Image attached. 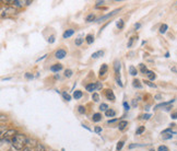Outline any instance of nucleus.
<instances>
[{
	"instance_id": "f257e3e1",
	"label": "nucleus",
	"mask_w": 177,
	"mask_h": 151,
	"mask_svg": "<svg viewBox=\"0 0 177 151\" xmlns=\"http://www.w3.org/2000/svg\"><path fill=\"white\" fill-rule=\"evenodd\" d=\"M28 138L23 134H17L12 139H11V145L15 148L17 150H23L24 146L28 145Z\"/></svg>"
},
{
	"instance_id": "f03ea898",
	"label": "nucleus",
	"mask_w": 177,
	"mask_h": 151,
	"mask_svg": "<svg viewBox=\"0 0 177 151\" xmlns=\"http://www.w3.org/2000/svg\"><path fill=\"white\" fill-rule=\"evenodd\" d=\"M103 88L101 82H95V83H88L85 86V89L88 92H93V91H96V90H101Z\"/></svg>"
},
{
	"instance_id": "7ed1b4c3",
	"label": "nucleus",
	"mask_w": 177,
	"mask_h": 151,
	"mask_svg": "<svg viewBox=\"0 0 177 151\" xmlns=\"http://www.w3.org/2000/svg\"><path fill=\"white\" fill-rule=\"evenodd\" d=\"M120 10H121V9H116V10H114V11H113V12L107 13V14L103 15V17H101V18H99V19H97V21H96V22H103V21H105V20H107V19H109V18H112L113 15L117 14V13H118Z\"/></svg>"
},
{
	"instance_id": "20e7f679",
	"label": "nucleus",
	"mask_w": 177,
	"mask_h": 151,
	"mask_svg": "<svg viewBox=\"0 0 177 151\" xmlns=\"http://www.w3.org/2000/svg\"><path fill=\"white\" fill-rule=\"evenodd\" d=\"M66 56H67V52H66L65 49H58L55 53V57H56L57 59H63Z\"/></svg>"
},
{
	"instance_id": "39448f33",
	"label": "nucleus",
	"mask_w": 177,
	"mask_h": 151,
	"mask_svg": "<svg viewBox=\"0 0 177 151\" xmlns=\"http://www.w3.org/2000/svg\"><path fill=\"white\" fill-rule=\"evenodd\" d=\"M105 95H106V97H107V100H109V101L114 102L115 100H116V96H115L114 92H113L110 89H107V90L105 91Z\"/></svg>"
},
{
	"instance_id": "423d86ee",
	"label": "nucleus",
	"mask_w": 177,
	"mask_h": 151,
	"mask_svg": "<svg viewBox=\"0 0 177 151\" xmlns=\"http://www.w3.org/2000/svg\"><path fill=\"white\" fill-rule=\"evenodd\" d=\"M15 133H17V132H15L14 129H9L8 132L4 133L3 136H1V138H6V139H8L9 137H12V138H13V137L15 136Z\"/></svg>"
},
{
	"instance_id": "0eeeda50",
	"label": "nucleus",
	"mask_w": 177,
	"mask_h": 151,
	"mask_svg": "<svg viewBox=\"0 0 177 151\" xmlns=\"http://www.w3.org/2000/svg\"><path fill=\"white\" fill-rule=\"evenodd\" d=\"M120 69H121V64H120V61L119 60H115L114 61V70H115V72H116V75L118 76L119 75V72H120Z\"/></svg>"
},
{
	"instance_id": "6e6552de",
	"label": "nucleus",
	"mask_w": 177,
	"mask_h": 151,
	"mask_svg": "<svg viewBox=\"0 0 177 151\" xmlns=\"http://www.w3.org/2000/svg\"><path fill=\"white\" fill-rule=\"evenodd\" d=\"M63 69V65L61 64H55L50 67V71L52 72H59L60 70Z\"/></svg>"
},
{
	"instance_id": "1a4fd4ad",
	"label": "nucleus",
	"mask_w": 177,
	"mask_h": 151,
	"mask_svg": "<svg viewBox=\"0 0 177 151\" xmlns=\"http://www.w3.org/2000/svg\"><path fill=\"white\" fill-rule=\"evenodd\" d=\"M174 102H175V100H171V101H167V102H162V103H160V104H158V105L154 106V110H158V108H160V107H163V106L169 105V104L174 103Z\"/></svg>"
},
{
	"instance_id": "9d476101",
	"label": "nucleus",
	"mask_w": 177,
	"mask_h": 151,
	"mask_svg": "<svg viewBox=\"0 0 177 151\" xmlns=\"http://www.w3.org/2000/svg\"><path fill=\"white\" fill-rule=\"evenodd\" d=\"M74 34V30L73 29H69V30H66L65 33H63V39H69L70 36H72V35Z\"/></svg>"
},
{
	"instance_id": "9b49d317",
	"label": "nucleus",
	"mask_w": 177,
	"mask_h": 151,
	"mask_svg": "<svg viewBox=\"0 0 177 151\" xmlns=\"http://www.w3.org/2000/svg\"><path fill=\"white\" fill-rule=\"evenodd\" d=\"M92 119H93V122H95V123L101 122L102 121V114H99V113H95V114H93Z\"/></svg>"
},
{
	"instance_id": "f8f14e48",
	"label": "nucleus",
	"mask_w": 177,
	"mask_h": 151,
	"mask_svg": "<svg viewBox=\"0 0 177 151\" xmlns=\"http://www.w3.org/2000/svg\"><path fill=\"white\" fill-rule=\"evenodd\" d=\"M127 126H128V122L127 121H121V122H119V124H118V129L119 130H124L126 127H127Z\"/></svg>"
},
{
	"instance_id": "ddd939ff",
	"label": "nucleus",
	"mask_w": 177,
	"mask_h": 151,
	"mask_svg": "<svg viewBox=\"0 0 177 151\" xmlns=\"http://www.w3.org/2000/svg\"><path fill=\"white\" fill-rule=\"evenodd\" d=\"M82 95H83L82 91L77 90V91H74V92H73V99L74 100H79V99H81V97H82Z\"/></svg>"
},
{
	"instance_id": "4468645a",
	"label": "nucleus",
	"mask_w": 177,
	"mask_h": 151,
	"mask_svg": "<svg viewBox=\"0 0 177 151\" xmlns=\"http://www.w3.org/2000/svg\"><path fill=\"white\" fill-rule=\"evenodd\" d=\"M107 69H108V67H107V65L106 64H104V65H102V67H101V69H99V76H104L107 72Z\"/></svg>"
},
{
	"instance_id": "2eb2a0df",
	"label": "nucleus",
	"mask_w": 177,
	"mask_h": 151,
	"mask_svg": "<svg viewBox=\"0 0 177 151\" xmlns=\"http://www.w3.org/2000/svg\"><path fill=\"white\" fill-rule=\"evenodd\" d=\"M145 75L148 76V78H149L150 81H152V80H155V78H156V75L154 74L153 71H151V70H148Z\"/></svg>"
},
{
	"instance_id": "dca6fc26",
	"label": "nucleus",
	"mask_w": 177,
	"mask_h": 151,
	"mask_svg": "<svg viewBox=\"0 0 177 151\" xmlns=\"http://www.w3.org/2000/svg\"><path fill=\"white\" fill-rule=\"evenodd\" d=\"M103 55H104V50H99V52L93 53V54H92V58L93 59H97L99 57L103 56Z\"/></svg>"
},
{
	"instance_id": "f3484780",
	"label": "nucleus",
	"mask_w": 177,
	"mask_h": 151,
	"mask_svg": "<svg viewBox=\"0 0 177 151\" xmlns=\"http://www.w3.org/2000/svg\"><path fill=\"white\" fill-rule=\"evenodd\" d=\"M105 115L106 117H114L116 116V112H115L114 110H112V108H109V110H107L105 112Z\"/></svg>"
},
{
	"instance_id": "a211bd4d",
	"label": "nucleus",
	"mask_w": 177,
	"mask_h": 151,
	"mask_svg": "<svg viewBox=\"0 0 177 151\" xmlns=\"http://www.w3.org/2000/svg\"><path fill=\"white\" fill-rule=\"evenodd\" d=\"M85 41H87V43L88 44V45H91V44L94 42V36H93L92 34H88L87 37H85Z\"/></svg>"
},
{
	"instance_id": "6ab92c4d",
	"label": "nucleus",
	"mask_w": 177,
	"mask_h": 151,
	"mask_svg": "<svg viewBox=\"0 0 177 151\" xmlns=\"http://www.w3.org/2000/svg\"><path fill=\"white\" fill-rule=\"evenodd\" d=\"M124 25H125V23H124V20H123V19L117 20V22H116V26L119 29V30H123V29H124Z\"/></svg>"
},
{
	"instance_id": "aec40b11",
	"label": "nucleus",
	"mask_w": 177,
	"mask_h": 151,
	"mask_svg": "<svg viewBox=\"0 0 177 151\" xmlns=\"http://www.w3.org/2000/svg\"><path fill=\"white\" fill-rule=\"evenodd\" d=\"M129 74L134 77V76L138 75V70H137V68L134 67V66H130L129 67Z\"/></svg>"
},
{
	"instance_id": "412c9836",
	"label": "nucleus",
	"mask_w": 177,
	"mask_h": 151,
	"mask_svg": "<svg viewBox=\"0 0 177 151\" xmlns=\"http://www.w3.org/2000/svg\"><path fill=\"white\" fill-rule=\"evenodd\" d=\"M11 13V14H13V13H15V9L14 8H10V7H7L4 10H2V13Z\"/></svg>"
},
{
	"instance_id": "4be33fe9",
	"label": "nucleus",
	"mask_w": 177,
	"mask_h": 151,
	"mask_svg": "<svg viewBox=\"0 0 177 151\" xmlns=\"http://www.w3.org/2000/svg\"><path fill=\"white\" fill-rule=\"evenodd\" d=\"M132 86H134V88H138V89L142 88V84L140 83V81H139L138 79H134V81H132Z\"/></svg>"
},
{
	"instance_id": "5701e85b",
	"label": "nucleus",
	"mask_w": 177,
	"mask_h": 151,
	"mask_svg": "<svg viewBox=\"0 0 177 151\" xmlns=\"http://www.w3.org/2000/svg\"><path fill=\"white\" fill-rule=\"evenodd\" d=\"M167 29H169V25H167V24H162L161 28H160V33L161 34H165L166 31H167Z\"/></svg>"
},
{
	"instance_id": "b1692460",
	"label": "nucleus",
	"mask_w": 177,
	"mask_h": 151,
	"mask_svg": "<svg viewBox=\"0 0 177 151\" xmlns=\"http://www.w3.org/2000/svg\"><path fill=\"white\" fill-rule=\"evenodd\" d=\"M95 20V15L93 14V13H90V14L87 15V18H85V21L87 22H92Z\"/></svg>"
},
{
	"instance_id": "393cba45",
	"label": "nucleus",
	"mask_w": 177,
	"mask_h": 151,
	"mask_svg": "<svg viewBox=\"0 0 177 151\" xmlns=\"http://www.w3.org/2000/svg\"><path fill=\"white\" fill-rule=\"evenodd\" d=\"M107 110H109V108H108V105L106 103H102L99 105V111H102V112H106Z\"/></svg>"
},
{
	"instance_id": "a878e982",
	"label": "nucleus",
	"mask_w": 177,
	"mask_h": 151,
	"mask_svg": "<svg viewBox=\"0 0 177 151\" xmlns=\"http://www.w3.org/2000/svg\"><path fill=\"white\" fill-rule=\"evenodd\" d=\"M35 151H46L45 147H44L42 143H36V148H35Z\"/></svg>"
},
{
	"instance_id": "bb28decb",
	"label": "nucleus",
	"mask_w": 177,
	"mask_h": 151,
	"mask_svg": "<svg viewBox=\"0 0 177 151\" xmlns=\"http://www.w3.org/2000/svg\"><path fill=\"white\" fill-rule=\"evenodd\" d=\"M124 145H125V141L120 140V141H119L118 143H117V146H116V150H117V151H120L121 149H123Z\"/></svg>"
},
{
	"instance_id": "cd10ccee",
	"label": "nucleus",
	"mask_w": 177,
	"mask_h": 151,
	"mask_svg": "<svg viewBox=\"0 0 177 151\" xmlns=\"http://www.w3.org/2000/svg\"><path fill=\"white\" fill-rule=\"evenodd\" d=\"M25 1H20V0H14V2H13V6L18 7V8H21L22 6H23V3Z\"/></svg>"
},
{
	"instance_id": "c85d7f7f",
	"label": "nucleus",
	"mask_w": 177,
	"mask_h": 151,
	"mask_svg": "<svg viewBox=\"0 0 177 151\" xmlns=\"http://www.w3.org/2000/svg\"><path fill=\"white\" fill-rule=\"evenodd\" d=\"M72 75H73V71H72L71 69H66L65 70V77L70 78V77H72Z\"/></svg>"
},
{
	"instance_id": "c756f323",
	"label": "nucleus",
	"mask_w": 177,
	"mask_h": 151,
	"mask_svg": "<svg viewBox=\"0 0 177 151\" xmlns=\"http://www.w3.org/2000/svg\"><path fill=\"white\" fill-rule=\"evenodd\" d=\"M144 130H145L144 126H140V127H138V129L136 130V135H141Z\"/></svg>"
},
{
	"instance_id": "7c9ffc66",
	"label": "nucleus",
	"mask_w": 177,
	"mask_h": 151,
	"mask_svg": "<svg viewBox=\"0 0 177 151\" xmlns=\"http://www.w3.org/2000/svg\"><path fill=\"white\" fill-rule=\"evenodd\" d=\"M140 70H141V72H142V74H147V71H148L147 66L143 65V64H140Z\"/></svg>"
},
{
	"instance_id": "2f4dec72",
	"label": "nucleus",
	"mask_w": 177,
	"mask_h": 151,
	"mask_svg": "<svg viewBox=\"0 0 177 151\" xmlns=\"http://www.w3.org/2000/svg\"><path fill=\"white\" fill-rule=\"evenodd\" d=\"M63 99L66 100L67 102H69V101H71V96H70L69 94H68L67 92H63Z\"/></svg>"
},
{
	"instance_id": "473e14b6",
	"label": "nucleus",
	"mask_w": 177,
	"mask_h": 151,
	"mask_svg": "<svg viewBox=\"0 0 177 151\" xmlns=\"http://www.w3.org/2000/svg\"><path fill=\"white\" fill-rule=\"evenodd\" d=\"M143 82H144V83H145V84H147V86H151V88H154V89H155V88H156V84L152 83V82H151V81H150V80H144V81H143Z\"/></svg>"
},
{
	"instance_id": "72a5a7b5",
	"label": "nucleus",
	"mask_w": 177,
	"mask_h": 151,
	"mask_svg": "<svg viewBox=\"0 0 177 151\" xmlns=\"http://www.w3.org/2000/svg\"><path fill=\"white\" fill-rule=\"evenodd\" d=\"M163 139L164 140H169V139H172L173 138V134H163Z\"/></svg>"
},
{
	"instance_id": "f704fd0d",
	"label": "nucleus",
	"mask_w": 177,
	"mask_h": 151,
	"mask_svg": "<svg viewBox=\"0 0 177 151\" xmlns=\"http://www.w3.org/2000/svg\"><path fill=\"white\" fill-rule=\"evenodd\" d=\"M163 134H173V135H175V134H176V132L172 130L171 128H167V129L163 130V132H162V135H163Z\"/></svg>"
},
{
	"instance_id": "c9c22d12",
	"label": "nucleus",
	"mask_w": 177,
	"mask_h": 151,
	"mask_svg": "<svg viewBox=\"0 0 177 151\" xmlns=\"http://www.w3.org/2000/svg\"><path fill=\"white\" fill-rule=\"evenodd\" d=\"M92 100H93L94 102H99V95L97 94V93L94 92V93L92 94Z\"/></svg>"
},
{
	"instance_id": "e433bc0d",
	"label": "nucleus",
	"mask_w": 177,
	"mask_h": 151,
	"mask_svg": "<svg viewBox=\"0 0 177 151\" xmlns=\"http://www.w3.org/2000/svg\"><path fill=\"white\" fill-rule=\"evenodd\" d=\"M78 112L80 113V114H84V113H85V107L83 105H80L78 107Z\"/></svg>"
},
{
	"instance_id": "4c0bfd02",
	"label": "nucleus",
	"mask_w": 177,
	"mask_h": 151,
	"mask_svg": "<svg viewBox=\"0 0 177 151\" xmlns=\"http://www.w3.org/2000/svg\"><path fill=\"white\" fill-rule=\"evenodd\" d=\"M134 39H136V37H130V39H129V42H128V44H127V47H128V48H130V47H131V46H132V44H134Z\"/></svg>"
},
{
	"instance_id": "58836bf2",
	"label": "nucleus",
	"mask_w": 177,
	"mask_h": 151,
	"mask_svg": "<svg viewBox=\"0 0 177 151\" xmlns=\"http://www.w3.org/2000/svg\"><path fill=\"white\" fill-rule=\"evenodd\" d=\"M82 42H83V39H82V37H78V39H76V42H74V43H76V45L80 46L81 44H82Z\"/></svg>"
},
{
	"instance_id": "ea45409f",
	"label": "nucleus",
	"mask_w": 177,
	"mask_h": 151,
	"mask_svg": "<svg viewBox=\"0 0 177 151\" xmlns=\"http://www.w3.org/2000/svg\"><path fill=\"white\" fill-rule=\"evenodd\" d=\"M158 151H169V148H167L166 146L162 145V146H160V147L158 148Z\"/></svg>"
},
{
	"instance_id": "a19ab883",
	"label": "nucleus",
	"mask_w": 177,
	"mask_h": 151,
	"mask_svg": "<svg viewBox=\"0 0 177 151\" xmlns=\"http://www.w3.org/2000/svg\"><path fill=\"white\" fill-rule=\"evenodd\" d=\"M48 43L49 44L55 43V35H50V36L48 37Z\"/></svg>"
},
{
	"instance_id": "79ce46f5",
	"label": "nucleus",
	"mask_w": 177,
	"mask_h": 151,
	"mask_svg": "<svg viewBox=\"0 0 177 151\" xmlns=\"http://www.w3.org/2000/svg\"><path fill=\"white\" fill-rule=\"evenodd\" d=\"M142 146H144V145H139V143H132V145L129 146V149H134V148H136V147H142Z\"/></svg>"
},
{
	"instance_id": "37998d69",
	"label": "nucleus",
	"mask_w": 177,
	"mask_h": 151,
	"mask_svg": "<svg viewBox=\"0 0 177 151\" xmlns=\"http://www.w3.org/2000/svg\"><path fill=\"white\" fill-rule=\"evenodd\" d=\"M123 105H124V107H125V111H127V112H128V111H129L130 110V105H129V104H128L127 103V102H124V103H123Z\"/></svg>"
},
{
	"instance_id": "c03bdc74",
	"label": "nucleus",
	"mask_w": 177,
	"mask_h": 151,
	"mask_svg": "<svg viewBox=\"0 0 177 151\" xmlns=\"http://www.w3.org/2000/svg\"><path fill=\"white\" fill-rule=\"evenodd\" d=\"M94 132L96 133V134H101V133H102V127H99V126H96V127L94 128Z\"/></svg>"
},
{
	"instance_id": "a18cd8bd",
	"label": "nucleus",
	"mask_w": 177,
	"mask_h": 151,
	"mask_svg": "<svg viewBox=\"0 0 177 151\" xmlns=\"http://www.w3.org/2000/svg\"><path fill=\"white\" fill-rule=\"evenodd\" d=\"M25 78H26V79H33V78H34V76H33L32 74H30V72H26Z\"/></svg>"
},
{
	"instance_id": "49530a36",
	"label": "nucleus",
	"mask_w": 177,
	"mask_h": 151,
	"mask_svg": "<svg viewBox=\"0 0 177 151\" xmlns=\"http://www.w3.org/2000/svg\"><path fill=\"white\" fill-rule=\"evenodd\" d=\"M150 117H151V114H144L141 118L142 119H145V121H148V119H150Z\"/></svg>"
},
{
	"instance_id": "de8ad7c7",
	"label": "nucleus",
	"mask_w": 177,
	"mask_h": 151,
	"mask_svg": "<svg viewBox=\"0 0 177 151\" xmlns=\"http://www.w3.org/2000/svg\"><path fill=\"white\" fill-rule=\"evenodd\" d=\"M116 82H117V84H118V86H120V88H123V86H124V84H123V82L120 81V79H118V78H117V79H116Z\"/></svg>"
},
{
	"instance_id": "09e8293b",
	"label": "nucleus",
	"mask_w": 177,
	"mask_h": 151,
	"mask_svg": "<svg viewBox=\"0 0 177 151\" xmlns=\"http://www.w3.org/2000/svg\"><path fill=\"white\" fill-rule=\"evenodd\" d=\"M171 70H172L173 72H175V74H177V65L172 66V67H171Z\"/></svg>"
},
{
	"instance_id": "8fccbe9b",
	"label": "nucleus",
	"mask_w": 177,
	"mask_h": 151,
	"mask_svg": "<svg viewBox=\"0 0 177 151\" xmlns=\"http://www.w3.org/2000/svg\"><path fill=\"white\" fill-rule=\"evenodd\" d=\"M171 117H172V119H177V112H174V113H172Z\"/></svg>"
},
{
	"instance_id": "3c124183",
	"label": "nucleus",
	"mask_w": 177,
	"mask_h": 151,
	"mask_svg": "<svg viewBox=\"0 0 177 151\" xmlns=\"http://www.w3.org/2000/svg\"><path fill=\"white\" fill-rule=\"evenodd\" d=\"M118 121V118H113V119H109V121L107 122V124H113V123H115V122H117Z\"/></svg>"
},
{
	"instance_id": "603ef678",
	"label": "nucleus",
	"mask_w": 177,
	"mask_h": 151,
	"mask_svg": "<svg viewBox=\"0 0 177 151\" xmlns=\"http://www.w3.org/2000/svg\"><path fill=\"white\" fill-rule=\"evenodd\" d=\"M104 2H105V1H103V0H102V1H97L96 3H95V6H96V7H99V6H102V4H103Z\"/></svg>"
},
{
	"instance_id": "864d4df0",
	"label": "nucleus",
	"mask_w": 177,
	"mask_h": 151,
	"mask_svg": "<svg viewBox=\"0 0 177 151\" xmlns=\"http://www.w3.org/2000/svg\"><path fill=\"white\" fill-rule=\"evenodd\" d=\"M0 119H1V124H3L4 119H6V121H7V116H4V115L2 114V115H1V118H0Z\"/></svg>"
},
{
	"instance_id": "5fc2aeb1",
	"label": "nucleus",
	"mask_w": 177,
	"mask_h": 151,
	"mask_svg": "<svg viewBox=\"0 0 177 151\" xmlns=\"http://www.w3.org/2000/svg\"><path fill=\"white\" fill-rule=\"evenodd\" d=\"M140 26H141L140 23H136V24H134V29H136V30H139V29H140Z\"/></svg>"
},
{
	"instance_id": "6e6d98bb",
	"label": "nucleus",
	"mask_w": 177,
	"mask_h": 151,
	"mask_svg": "<svg viewBox=\"0 0 177 151\" xmlns=\"http://www.w3.org/2000/svg\"><path fill=\"white\" fill-rule=\"evenodd\" d=\"M137 105H138V103H137L136 100H132V106H134V107H136Z\"/></svg>"
},
{
	"instance_id": "4d7b16f0",
	"label": "nucleus",
	"mask_w": 177,
	"mask_h": 151,
	"mask_svg": "<svg viewBox=\"0 0 177 151\" xmlns=\"http://www.w3.org/2000/svg\"><path fill=\"white\" fill-rule=\"evenodd\" d=\"M46 57H47V55H44V56H43V57H41V58H38V59H37V60H36V61H41V60H43V59H45V58H46Z\"/></svg>"
},
{
	"instance_id": "13d9d810",
	"label": "nucleus",
	"mask_w": 177,
	"mask_h": 151,
	"mask_svg": "<svg viewBox=\"0 0 177 151\" xmlns=\"http://www.w3.org/2000/svg\"><path fill=\"white\" fill-rule=\"evenodd\" d=\"M21 151H33V149H31V148H28V147H25L23 150H21Z\"/></svg>"
},
{
	"instance_id": "bf43d9fd",
	"label": "nucleus",
	"mask_w": 177,
	"mask_h": 151,
	"mask_svg": "<svg viewBox=\"0 0 177 151\" xmlns=\"http://www.w3.org/2000/svg\"><path fill=\"white\" fill-rule=\"evenodd\" d=\"M154 99H156V100H160V99H162V96H161L160 94H158V95H155V96H154Z\"/></svg>"
},
{
	"instance_id": "052dcab7",
	"label": "nucleus",
	"mask_w": 177,
	"mask_h": 151,
	"mask_svg": "<svg viewBox=\"0 0 177 151\" xmlns=\"http://www.w3.org/2000/svg\"><path fill=\"white\" fill-rule=\"evenodd\" d=\"M81 126H82V127H83V128H85V129H88V132H91V129H90V128H88V126H85V125H81Z\"/></svg>"
},
{
	"instance_id": "680f3d73",
	"label": "nucleus",
	"mask_w": 177,
	"mask_h": 151,
	"mask_svg": "<svg viewBox=\"0 0 177 151\" xmlns=\"http://www.w3.org/2000/svg\"><path fill=\"white\" fill-rule=\"evenodd\" d=\"M169 53L167 52L166 54H165V58H169Z\"/></svg>"
},
{
	"instance_id": "e2e57ef3",
	"label": "nucleus",
	"mask_w": 177,
	"mask_h": 151,
	"mask_svg": "<svg viewBox=\"0 0 177 151\" xmlns=\"http://www.w3.org/2000/svg\"><path fill=\"white\" fill-rule=\"evenodd\" d=\"M25 3H26V6H28V4L32 3V1H30V0H28V1H25Z\"/></svg>"
},
{
	"instance_id": "0e129e2a",
	"label": "nucleus",
	"mask_w": 177,
	"mask_h": 151,
	"mask_svg": "<svg viewBox=\"0 0 177 151\" xmlns=\"http://www.w3.org/2000/svg\"><path fill=\"white\" fill-rule=\"evenodd\" d=\"M11 78H6V79H2V81H6V80H10Z\"/></svg>"
},
{
	"instance_id": "69168bd1",
	"label": "nucleus",
	"mask_w": 177,
	"mask_h": 151,
	"mask_svg": "<svg viewBox=\"0 0 177 151\" xmlns=\"http://www.w3.org/2000/svg\"><path fill=\"white\" fill-rule=\"evenodd\" d=\"M150 151H156V150H154V149H151V150H150Z\"/></svg>"
},
{
	"instance_id": "338daca9",
	"label": "nucleus",
	"mask_w": 177,
	"mask_h": 151,
	"mask_svg": "<svg viewBox=\"0 0 177 151\" xmlns=\"http://www.w3.org/2000/svg\"><path fill=\"white\" fill-rule=\"evenodd\" d=\"M176 145H177V143H176Z\"/></svg>"
},
{
	"instance_id": "774afa93",
	"label": "nucleus",
	"mask_w": 177,
	"mask_h": 151,
	"mask_svg": "<svg viewBox=\"0 0 177 151\" xmlns=\"http://www.w3.org/2000/svg\"><path fill=\"white\" fill-rule=\"evenodd\" d=\"M176 3H177V2H176Z\"/></svg>"
}]
</instances>
